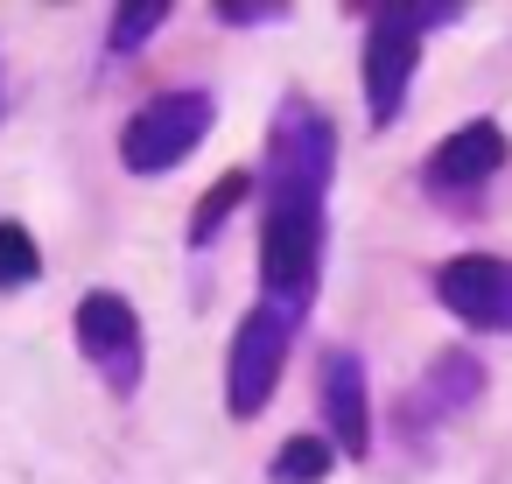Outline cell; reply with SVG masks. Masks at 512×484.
<instances>
[{
  "mask_svg": "<svg viewBox=\"0 0 512 484\" xmlns=\"http://www.w3.org/2000/svg\"><path fill=\"white\" fill-rule=\"evenodd\" d=\"M323 421H330V449L337 456H372V400H365V358L358 351H330L323 358Z\"/></svg>",
  "mask_w": 512,
  "mask_h": 484,
  "instance_id": "obj_9",
  "label": "cell"
},
{
  "mask_svg": "<svg viewBox=\"0 0 512 484\" xmlns=\"http://www.w3.org/2000/svg\"><path fill=\"white\" fill-rule=\"evenodd\" d=\"M295 330H302V323H295L288 309H274V302H260V309L239 316L232 351H225V407H232V421H253V414L274 400L281 358H288Z\"/></svg>",
  "mask_w": 512,
  "mask_h": 484,
  "instance_id": "obj_4",
  "label": "cell"
},
{
  "mask_svg": "<svg viewBox=\"0 0 512 484\" xmlns=\"http://www.w3.org/2000/svg\"><path fill=\"white\" fill-rule=\"evenodd\" d=\"M330 470H337L330 435H288V442L274 449V463H267V477H274V484H323Z\"/></svg>",
  "mask_w": 512,
  "mask_h": 484,
  "instance_id": "obj_12",
  "label": "cell"
},
{
  "mask_svg": "<svg viewBox=\"0 0 512 484\" xmlns=\"http://www.w3.org/2000/svg\"><path fill=\"white\" fill-rule=\"evenodd\" d=\"M414 64H421V36L379 15L372 36H365V64H358V71H365V120H372V127H393V120L407 113Z\"/></svg>",
  "mask_w": 512,
  "mask_h": 484,
  "instance_id": "obj_7",
  "label": "cell"
},
{
  "mask_svg": "<svg viewBox=\"0 0 512 484\" xmlns=\"http://www.w3.org/2000/svg\"><path fill=\"white\" fill-rule=\"evenodd\" d=\"M386 22H400V29H449V22H463V8L456 0H400V8H386Z\"/></svg>",
  "mask_w": 512,
  "mask_h": 484,
  "instance_id": "obj_15",
  "label": "cell"
},
{
  "mask_svg": "<svg viewBox=\"0 0 512 484\" xmlns=\"http://www.w3.org/2000/svg\"><path fill=\"white\" fill-rule=\"evenodd\" d=\"M323 239H330V204L323 197H267V225H260V288L274 309H288L295 323L316 302V274H323Z\"/></svg>",
  "mask_w": 512,
  "mask_h": 484,
  "instance_id": "obj_1",
  "label": "cell"
},
{
  "mask_svg": "<svg viewBox=\"0 0 512 484\" xmlns=\"http://www.w3.org/2000/svg\"><path fill=\"white\" fill-rule=\"evenodd\" d=\"M211 120H218L211 92H197V85L155 92V99L120 127V162H127V176H169L176 162L197 155V141L211 134Z\"/></svg>",
  "mask_w": 512,
  "mask_h": 484,
  "instance_id": "obj_3",
  "label": "cell"
},
{
  "mask_svg": "<svg viewBox=\"0 0 512 484\" xmlns=\"http://www.w3.org/2000/svg\"><path fill=\"white\" fill-rule=\"evenodd\" d=\"M435 302L463 316L470 330H512V260L498 253H463L435 267Z\"/></svg>",
  "mask_w": 512,
  "mask_h": 484,
  "instance_id": "obj_6",
  "label": "cell"
},
{
  "mask_svg": "<svg viewBox=\"0 0 512 484\" xmlns=\"http://www.w3.org/2000/svg\"><path fill=\"white\" fill-rule=\"evenodd\" d=\"M484 400V365L470 358V351H435L428 358V379H421V393H414V414H463V407H477Z\"/></svg>",
  "mask_w": 512,
  "mask_h": 484,
  "instance_id": "obj_10",
  "label": "cell"
},
{
  "mask_svg": "<svg viewBox=\"0 0 512 484\" xmlns=\"http://www.w3.org/2000/svg\"><path fill=\"white\" fill-rule=\"evenodd\" d=\"M78 351L106 372V386L127 400L141 386V323H134V302L113 295V288H92L78 302Z\"/></svg>",
  "mask_w": 512,
  "mask_h": 484,
  "instance_id": "obj_5",
  "label": "cell"
},
{
  "mask_svg": "<svg viewBox=\"0 0 512 484\" xmlns=\"http://www.w3.org/2000/svg\"><path fill=\"white\" fill-rule=\"evenodd\" d=\"M162 22H169V0H134V8H120V15H113L106 50H113V57H134V50H141Z\"/></svg>",
  "mask_w": 512,
  "mask_h": 484,
  "instance_id": "obj_14",
  "label": "cell"
},
{
  "mask_svg": "<svg viewBox=\"0 0 512 484\" xmlns=\"http://www.w3.org/2000/svg\"><path fill=\"white\" fill-rule=\"evenodd\" d=\"M498 169H505V127H498V120H470V127H456V134L421 162V183H428L435 197H449V190H484Z\"/></svg>",
  "mask_w": 512,
  "mask_h": 484,
  "instance_id": "obj_8",
  "label": "cell"
},
{
  "mask_svg": "<svg viewBox=\"0 0 512 484\" xmlns=\"http://www.w3.org/2000/svg\"><path fill=\"white\" fill-rule=\"evenodd\" d=\"M218 22H232V29H267V22H288V0H218Z\"/></svg>",
  "mask_w": 512,
  "mask_h": 484,
  "instance_id": "obj_16",
  "label": "cell"
},
{
  "mask_svg": "<svg viewBox=\"0 0 512 484\" xmlns=\"http://www.w3.org/2000/svg\"><path fill=\"white\" fill-rule=\"evenodd\" d=\"M43 274V253H36V232L15 225V218H0V295L8 288H29Z\"/></svg>",
  "mask_w": 512,
  "mask_h": 484,
  "instance_id": "obj_13",
  "label": "cell"
},
{
  "mask_svg": "<svg viewBox=\"0 0 512 484\" xmlns=\"http://www.w3.org/2000/svg\"><path fill=\"white\" fill-rule=\"evenodd\" d=\"M246 190H253V169H225V176L197 197V211H190V246H211V239L225 232V218L246 204Z\"/></svg>",
  "mask_w": 512,
  "mask_h": 484,
  "instance_id": "obj_11",
  "label": "cell"
},
{
  "mask_svg": "<svg viewBox=\"0 0 512 484\" xmlns=\"http://www.w3.org/2000/svg\"><path fill=\"white\" fill-rule=\"evenodd\" d=\"M330 176H337V120L288 92L274 127H267V190L274 197H330Z\"/></svg>",
  "mask_w": 512,
  "mask_h": 484,
  "instance_id": "obj_2",
  "label": "cell"
}]
</instances>
